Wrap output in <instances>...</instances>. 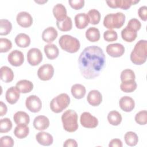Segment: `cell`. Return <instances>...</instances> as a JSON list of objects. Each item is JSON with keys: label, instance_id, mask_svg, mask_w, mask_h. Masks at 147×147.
<instances>
[{"label": "cell", "instance_id": "6da1fadb", "mask_svg": "<svg viewBox=\"0 0 147 147\" xmlns=\"http://www.w3.org/2000/svg\"><path fill=\"white\" fill-rule=\"evenodd\" d=\"M79 68L82 76L87 79L98 76L105 67L106 57L103 50L96 45L85 48L79 57Z\"/></svg>", "mask_w": 147, "mask_h": 147}, {"label": "cell", "instance_id": "7a4b0ae2", "mask_svg": "<svg viewBox=\"0 0 147 147\" xmlns=\"http://www.w3.org/2000/svg\"><path fill=\"white\" fill-rule=\"evenodd\" d=\"M147 57V41H138L130 53V60L136 65H141L145 63Z\"/></svg>", "mask_w": 147, "mask_h": 147}, {"label": "cell", "instance_id": "3957f363", "mask_svg": "<svg viewBox=\"0 0 147 147\" xmlns=\"http://www.w3.org/2000/svg\"><path fill=\"white\" fill-rule=\"evenodd\" d=\"M78 114L74 110H68L61 115L63 128L68 132H74L78 129Z\"/></svg>", "mask_w": 147, "mask_h": 147}, {"label": "cell", "instance_id": "277c9868", "mask_svg": "<svg viewBox=\"0 0 147 147\" xmlns=\"http://www.w3.org/2000/svg\"><path fill=\"white\" fill-rule=\"evenodd\" d=\"M125 22V15L121 13H110L107 14L103 20V25L106 28L112 30L121 28Z\"/></svg>", "mask_w": 147, "mask_h": 147}, {"label": "cell", "instance_id": "5b68a950", "mask_svg": "<svg viewBox=\"0 0 147 147\" xmlns=\"http://www.w3.org/2000/svg\"><path fill=\"white\" fill-rule=\"evenodd\" d=\"M59 44L62 49L71 53L78 52L80 47L78 39L68 34L62 35L59 40Z\"/></svg>", "mask_w": 147, "mask_h": 147}, {"label": "cell", "instance_id": "8992f818", "mask_svg": "<svg viewBox=\"0 0 147 147\" xmlns=\"http://www.w3.org/2000/svg\"><path fill=\"white\" fill-rule=\"evenodd\" d=\"M69 103V96L65 93H62L51 100L50 102V108L53 112L59 113L66 109Z\"/></svg>", "mask_w": 147, "mask_h": 147}, {"label": "cell", "instance_id": "52a82bcc", "mask_svg": "<svg viewBox=\"0 0 147 147\" xmlns=\"http://www.w3.org/2000/svg\"><path fill=\"white\" fill-rule=\"evenodd\" d=\"M26 108L32 113L40 111L42 107V102L40 99L35 95L29 96L25 101Z\"/></svg>", "mask_w": 147, "mask_h": 147}, {"label": "cell", "instance_id": "ba28073f", "mask_svg": "<svg viewBox=\"0 0 147 147\" xmlns=\"http://www.w3.org/2000/svg\"><path fill=\"white\" fill-rule=\"evenodd\" d=\"M42 60V54L41 51L36 48L30 49L27 53V60L32 66L38 65Z\"/></svg>", "mask_w": 147, "mask_h": 147}, {"label": "cell", "instance_id": "9c48e42d", "mask_svg": "<svg viewBox=\"0 0 147 147\" xmlns=\"http://www.w3.org/2000/svg\"><path fill=\"white\" fill-rule=\"evenodd\" d=\"M81 125L86 128H94L98 125V119L89 112H84L80 115Z\"/></svg>", "mask_w": 147, "mask_h": 147}, {"label": "cell", "instance_id": "30bf717a", "mask_svg": "<svg viewBox=\"0 0 147 147\" xmlns=\"http://www.w3.org/2000/svg\"><path fill=\"white\" fill-rule=\"evenodd\" d=\"M53 67L49 64H45L41 65L37 71V76L38 78L43 81L50 80L53 76Z\"/></svg>", "mask_w": 147, "mask_h": 147}, {"label": "cell", "instance_id": "8fae6325", "mask_svg": "<svg viewBox=\"0 0 147 147\" xmlns=\"http://www.w3.org/2000/svg\"><path fill=\"white\" fill-rule=\"evenodd\" d=\"M139 2L137 0H113L107 1L106 3L111 8H121L123 10H127L131 5H136Z\"/></svg>", "mask_w": 147, "mask_h": 147}, {"label": "cell", "instance_id": "7c38bea8", "mask_svg": "<svg viewBox=\"0 0 147 147\" xmlns=\"http://www.w3.org/2000/svg\"><path fill=\"white\" fill-rule=\"evenodd\" d=\"M9 63L14 67L21 65L24 61V56L22 52L18 50H14L11 51L7 57Z\"/></svg>", "mask_w": 147, "mask_h": 147}, {"label": "cell", "instance_id": "4fadbf2b", "mask_svg": "<svg viewBox=\"0 0 147 147\" xmlns=\"http://www.w3.org/2000/svg\"><path fill=\"white\" fill-rule=\"evenodd\" d=\"M107 53L113 57H119L122 56L125 52V48L119 43L110 44L106 47Z\"/></svg>", "mask_w": 147, "mask_h": 147}, {"label": "cell", "instance_id": "5bb4252c", "mask_svg": "<svg viewBox=\"0 0 147 147\" xmlns=\"http://www.w3.org/2000/svg\"><path fill=\"white\" fill-rule=\"evenodd\" d=\"M16 20L18 24L23 28L30 27L33 23L31 15L26 11H21L17 14Z\"/></svg>", "mask_w": 147, "mask_h": 147}, {"label": "cell", "instance_id": "9a60e30c", "mask_svg": "<svg viewBox=\"0 0 147 147\" xmlns=\"http://www.w3.org/2000/svg\"><path fill=\"white\" fill-rule=\"evenodd\" d=\"M87 100L90 105L92 106H98L102 101V96L98 90H92L88 92L87 96Z\"/></svg>", "mask_w": 147, "mask_h": 147}, {"label": "cell", "instance_id": "2e32d148", "mask_svg": "<svg viewBox=\"0 0 147 147\" xmlns=\"http://www.w3.org/2000/svg\"><path fill=\"white\" fill-rule=\"evenodd\" d=\"M119 105L123 111L130 112L135 107V102L132 98L128 96H124L119 99Z\"/></svg>", "mask_w": 147, "mask_h": 147}, {"label": "cell", "instance_id": "e0dca14e", "mask_svg": "<svg viewBox=\"0 0 147 147\" xmlns=\"http://www.w3.org/2000/svg\"><path fill=\"white\" fill-rule=\"evenodd\" d=\"M33 124L36 129L42 131L49 127V120L45 115H38L35 117Z\"/></svg>", "mask_w": 147, "mask_h": 147}, {"label": "cell", "instance_id": "ac0fdd59", "mask_svg": "<svg viewBox=\"0 0 147 147\" xmlns=\"http://www.w3.org/2000/svg\"><path fill=\"white\" fill-rule=\"evenodd\" d=\"M20 96V92L16 87H11L8 88L6 92L5 98L7 102L13 105L17 103Z\"/></svg>", "mask_w": 147, "mask_h": 147}, {"label": "cell", "instance_id": "d6986e66", "mask_svg": "<svg viewBox=\"0 0 147 147\" xmlns=\"http://www.w3.org/2000/svg\"><path fill=\"white\" fill-rule=\"evenodd\" d=\"M13 119L17 125L20 126H27L30 122L29 115L22 111L16 112L13 115Z\"/></svg>", "mask_w": 147, "mask_h": 147}, {"label": "cell", "instance_id": "ffe728a7", "mask_svg": "<svg viewBox=\"0 0 147 147\" xmlns=\"http://www.w3.org/2000/svg\"><path fill=\"white\" fill-rule=\"evenodd\" d=\"M36 139L38 144L44 146H49L53 141L52 136L44 131L38 132L36 136Z\"/></svg>", "mask_w": 147, "mask_h": 147}, {"label": "cell", "instance_id": "44dd1931", "mask_svg": "<svg viewBox=\"0 0 147 147\" xmlns=\"http://www.w3.org/2000/svg\"><path fill=\"white\" fill-rule=\"evenodd\" d=\"M57 35L58 33L56 29L52 26H49L42 32V39L46 42L51 43L57 38Z\"/></svg>", "mask_w": 147, "mask_h": 147}, {"label": "cell", "instance_id": "7402d4cb", "mask_svg": "<svg viewBox=\"0 0 147 147\" xmlns=\"http://www.w3.org/2000/svg\"><path fill=\"white\" fill-rule=\"evenodd\" d=\"M53 14L57 21H62L67 17V10L61 3L55 5L53 8Z\"/></svg>", "mask_w": 147, "mask_h": 147}, {"label": "cell", "instance_id": "603a6c76", "mask_svg": "<svg viewBox=\"0 0 147 147\" xmlns=\"http://www.w3.org/2000/svg\"><path fill=\"white\" fill-rule=\"evenodd\" d=\"M90 22L88 16L84 13L77 14L75 16V23L77 28L79 29H84Z\"/></svg>", "mask_w": 147, "mask_h": 147}, {"label": "cell", "instance_id": "cb8c5ba5", "mask_svg": "<svg viewBox=\"0 0 147 147\" xmlns=\"http://www.w3.org/2000/svg\"><path fill=\"white\" fill-rule=\"evenodd\" d=\"M44 52L48 59L53 60L57 58L59 54V50L57 47L53 44L45 45L44 48Z\"/></svg>", "mask_w": 147, "mask_h": 147}, {"label": "cell", "instance_id": "d4e9b609", "mask_svg": "<svg viewBox=\"0 0 147 147\" xmlns=\"http://www.w3.org/2000/svg\"><path fill=\"white\" fill-rule=\"evenodd\" d=\"M16 87L21 93H28L33 88V84L32 82L28 80H21L18 81Z\"/></svg>", "mask_w": 147, "mask_h": 147}, {"label": "cell", "instance_id": "484cf974", "mask_svg": "<svg viewBox=\"0 0 147 147\" xmlns=\"http://www.w3.org/2000/svg\"><path fill=\"white\" fill-rule=\"evenodd\" d=\"M71 91L72 96L78 99L83 98L86 93L85 87L81 84H74L71 87Z\"/></svg>", "mask_w": 147, "mask_h": 147}, {"label": "cell", "instance_id": "4316f807", "mask_svg": "<svg viewBox=\"0 0 147 147\" xmlns=\"http://www.w3.org/2000/svg\"><path fill=\"white\" fill-rule=\"evenodd\" d=\"M137 36V32L132 29L126 26L121 31V37L122 39L127 42H133Z\"/></svg>", "mask_w": 147, "mask_h": 147}, {"label": "cell", "instance_id": "83f0119b", "mask_svg": "<svg viewBox=\"0 0 147 147\" xmlns=\"http://www.w3.org/2000/svg\"><path fill=\"white\" fill-rule=\"evenodd\" d=\"M15 42L17 45L21 48H26L30 44V38L28 35L25 33H20L15 38Z\"/></svg>", "mask_w": 147, "mask_h": 147}, {"label": "cell", "instance_id": "f1b7e54d", "mask_svg": "<svg viewBox=\"0 0 147 147\" xmlns=\"http://www.w3.org/2000/svg\"><path fill=\"white\" fill-rule=\"evenodd\" d=\"M14 78V73L12 69L7 67L2 66L1 68V79L5 82H11Z\"/></svg>", "mask_w": 147, "mask_h": 147}, {"label": "cell", "instance_id": "f546056e", "mask_svg": "<svg viewBox=\"0 0 147 147\" xmlns=\"http://www.w3.org/2000/svg\"><path fill=\"white\" fill-rule=\"evenodd\" d=\"M100 32L95 27L89 28L86 32V37L90 42H96L100 39Z\"/></svg>", "mask_w": 147, "mask_h": 147}, {"label": "cell", "instance_id": "4dcf8cb0", "mask_svg": "<svg viewBox=\"0 0 147 147\" xmlns=\"http://www.w3.org/2000/svg\"><path fill=\"white\" fill-rule=\"evenodd\" d=\"M122 119V118L121 114L115 110L110 111L107 115V120L113 126L119 125L121 123Z\"/></svg>", "mask_w": 147, "mask_h": 147}, {"label": "cell", "instance_id": "1f68e13d", "mask_svg": "<svg viewBox=\"0 0 147 147\" xmlns=\"http://www.w3.org/2000/svg\"><path fill=\"white\" fill-rule=\"evenodd\" d=\"M56 25L58 29L62 32L69 31L72 28V20L69 17L67 16V17L62 21H56Z\"/></svg>", "mask_w": 147, "mask_h": 147}, {"label": "cell", "instance_id": "d6a6232c", "mask_svg": "<svg viewBox=\"0 0 147 147\" xmlns=\"http://www.w3.org/2000/svg\"><path fill=\"white\" fill-rule=\"evenodd\" d=\"M124 140L127 145L134 146L137 144L138 137L136 133L133 131H127L124 136Z\"/></svg>", "mask_w": 147, "mask_h": 147}, {"label": "cell", "instance_id": "836d02e7", "mask_svg": "<svg viewBox=\"0 0 147 147\" xmlns=\"http://www.w3.org/2000/svg\"><path fill=\"white\" fill-rule=\"evenodd\" d=\"M12 29L11 23L6 19L0 20V35L5 36L10 33Z\"/></svg>", "mask_w": 147, "mask_h": 147}, {"label": "cell", "instance_id": "e575fe53", "mask_svg": "<svg viewBox=\"0 0 147 147\" xmlns=\"http://www.w3.org/2000/svg\"><path fill=\"white\" fill-rule=\"evenodd\" d=\"M29 133V129L27 126L17 125L14 130V134L16 137L20 139L24 138L28 136Z\"/></svg>", "mask_w": 147, "mask_h": 147}, {"label": "cell", "instance_id": "d590c367", "mask_svg": "<svg viewBox=\"0 0 147 147\" xmlns=\"http://www.w3.org/2000/svg\"><path fill=\"white\" fill-rule=\"evenodd\" d=\"M120 78L122 82H127L135 80L136 76L133 70L130 69H125L121 72Z\"/></svg>", "mask_w": 147, "mask_h": 147}, {"label": "cell", "instance_id": "8d00e7d4", "mask_svg": "<svg viewBox=\"0 0 147 147\" xmlns=\"http://www.w3.org/2000/svg\"><path fill=\"white\" fill-rule=\"evenodd\" d=\"M87 15L91 24L96 25L99 22L101 16L99 11L96 9H91L89 10Z\"/></svg>", "mask_w": 147, "mask_h": 147}, {"label": "cell", "instance_id": "74e56055", "mask_svg": "<svg viewBox=\"0 0 147 147\" xmlns=\"http://www.w3.org/2000/svg\"><path fill=\"white\" fill-rule=\"evenodd\" d=\"M137 86L136 82L133 80L127 82H122L120 85V88L125 92H131L137 88Z\"/></svg>", "mask_w": 147, "mask_h": 147}, {"label": "cell", "instance_id": "f35d334b", "mask_svg": "<svg viewBox=\"0 0 147 147\" xmlns=\"http://www.w3.org/2000/svg\"><path fill=\"white\" fill-rule=\"evenodd\" d=\"M12 128V122L8 118H2L0 121V132L7 133Z\"/></svg>", "mask_w": 147, "mask_h": 147}, {"label": "cell", "instance_id": "ab89813d", "mask_svg": "<svg viewBox=\"0 0 147 147\" xmlns=\"http://www.w3.org/2000/svg\"><path fill=\"white\" fill-rule=\"evenodd\" d=\"M136 122L140 125H145L147 123V111L142 110L136 114L135 116Z\"/></svg>", "mask_w": 147, "mask_h": 147}, {"label": "cell", "instance_id": "60d3db41", "mask_svg": "<svg viewBox=\"0 0 147 147\" xmlns=\"http://www.w3.org/2000/svg\"><path fill=\"white\" fill-rule=\"evenodd\" d=\"M12 47V43L10 40L6 38H0V52H7Z\"/></svg>", "mask_w": 147, "mask_h": 147}, {"label": "cell", "instance_id": "b9f144b4", "mask_svg": "<svg viewBox=\"0 0 147 147\" xmlns=\"http://www.w3.org/2000/svg\"><path fill=\"white\" fill-rule=\"evenodd\" d=\"M103 38L106 41L112 42L117 40L118 34L117 32L113 30H108L104 32Z\"/></svg>", "mask_w": 147, "mask_h": 147}, {"label": "cell", "instance_id": "7bdbcfd3", "mask_svg": "<svg viewBox=\"0 0 147 147\" xmlns=\"http://www.w3.org/2000/svg\"><path fill=\"white\" fill-rule=\"evenodd\" d=\"M126 26L137 32L140 29L141 27V24L138 19L132 18L129 21Z\"/></svg>", "mask_w": 147, "mask_h": 147}, {"label": "cell", "instance_id": "ee69618b", "mask_svg": "<svg viewBox=\"0 0 147 147\" xmlns=\"http://www.w3.org/2000/svg\"><path fill=\"white\" fill-rule=\"evenodd\" d=\"M1 145L2 146L5 147H12L14 145V140L11 137L9 136H3L1 138L0 140Z\"/></svg>", "mask_w": 147, "mask_h": 147}, {"label": "cell", "instance_id": "f6af8a7d", "mask_svg": "<svg viewBox=\"0 0 147 147\" xmlns=\"http://www.w3.org/2000/svg\"><path fill=\"white\" fill-rule=\"evenodd\" d=\"M68 3L71 7L75 10H80L84 5V0H69Z\"/></svg>", "mask_w": 147, "mask_h": 147}, {"label": "cell", "instance_id": "bcb514c9", "mask_svg": "<svg viewBox=\"0 0 147 147\" xmlns=\"http://www.w3.org/2000/svg\"><path fill=\"white\" fill-rule=\"evenodd\" d=\"M138 14L140 18L144 21L147 20V7L146 6H142L140 7L138 11Z\"/></svg>", "mask_w": 147, "mask_h": 147}, {"label": "cell", "instance_id": "7dc6e473", "mask_svg": "<svg viewBox=\"0 0 147 147\" xmlns=\"http://www.w3.org/2000/svg\"><path fill=\"white\" fill-rule=\"evenodd\" d=\"M122 142L121 140L118 138H114L112 139L109 144L110 147H122Z\"/></svg>", "mask_w": 147, "mask_h": 147}, {"label": "cell", "instance_id": "c3c4849f", "mask_svg": "<svg viewBox=\"0 0 147 147\" xmlns=\"http://www.w3.org/2000/svg\"><path fill=\"white\" fill-rule=\"evenodd\" d=\"M64 147H76L78 146L77 142L74 139H67L63 144Z\"/></svg>", "mask_w": 147, "mask_h": 147}, {"label": "cell", "instance_id": "681fc988", "mask_svg": "<svg viewBox=\"0 0 147 147\" xmlns=\"http://www.w3.org/2000/svg\"><path fill=\"white\" fill-rule=\"evenodd\" d=\"M7 108L6 105L2 101L0 102V116L2 117L7 113Z\"/></svg>", "mask_w": 147, "mask_h": 147}]
</instances>
